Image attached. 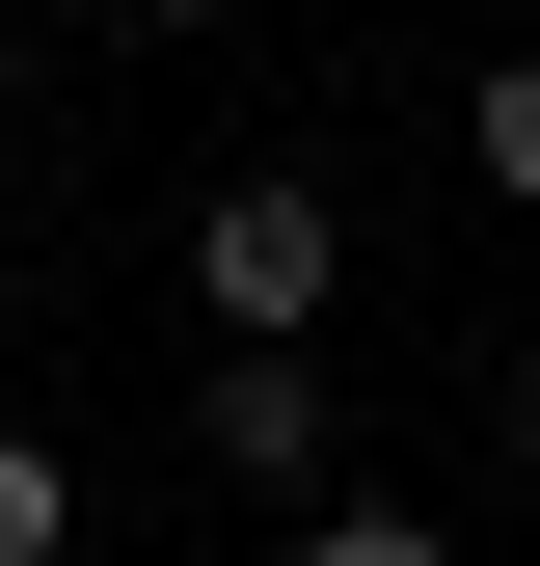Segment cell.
<instances>
[{
  "instance_id": "cell-1",
  "label": "cell",
  "mask_w": 540,
  "mask_h": 566,
  "mask_svg": "<svg viewBox=\"0 0 540 566\" xmlns=\"http://www.w3.org/2000/svg\"><path fill=\"white\" fill-rule=\"evenodd\" d=\"M324 297H352V189H324V163H243L217 217H189V324H217V350H324Z\"/></svg>"
},
{
  "instance_id": "cell-2",
  "label": "cell",
  "mask_w": 540,
  "mask_h": 566,
  "mask_svg": "<svg viewBox=\"0 0 540 566\" xmlns=\"http://www.w3.org/2000/svg\"><path fill=\"white\" fill-rule=\"evenodd\" d=\"M189 459H217V485H352V432H324V350H217Z\"/></svg>"
},
{
  "instance_id": "cell-3",
  "label": "cell",
  "mask_w": 540,
  "mask_h": 566,
  "mask_svg": "<svg viewBox=\"0 0 540 566\" xmlns=\"http://www.w3.org/2000/svg\"><path fill=\"white\" fill-rule=\"evenodd\" d=\"M0 566H82V459L54 432H0Z\"/></svg>"
},
{
  "instance_id": "cell-4",
  "label": "cell",
  "mask_w": 540,
  "mask_h": 566,
  "mask_svg": "<svg viewBox=\"0 0 540 566\" xmlns=\"http://www.w3.org/2000/svg\"><path fill=\"white\" fill-rule=\"evenodd\" d=\"M459 163H487L513 217H540V54H487V82H459Z\"/></svg>"
},
{
  "instance_id": "cell-5",
  "label": "cell",
  "mask_w": 540,
  "mask_h": 566,
  "mask_svg": "<svg viewBox=\"0 0 540 566\" xmlns=\"http://www.w3.org/2000/svg\"><path fill=\"white\" fill-rule=\"evenodd\" d=\"M298 566H459V539L405 513V485H324V513H298Z\"/></svg>"
},
{
  "instance_id": "cell-6",
  "label": "cell",
  "mask_w": 540,
  "mask_h": 566,
  "mask_svg": "<svg viewBox=\"0 0 540 566\" xmlns=\"http://www.w3.org/2000/svg\"><path fill=\"white\" fill-rule=\"evenodd\" d=\"M513 485H540V324H513Z\"/></svg>"
}]
</instances>
